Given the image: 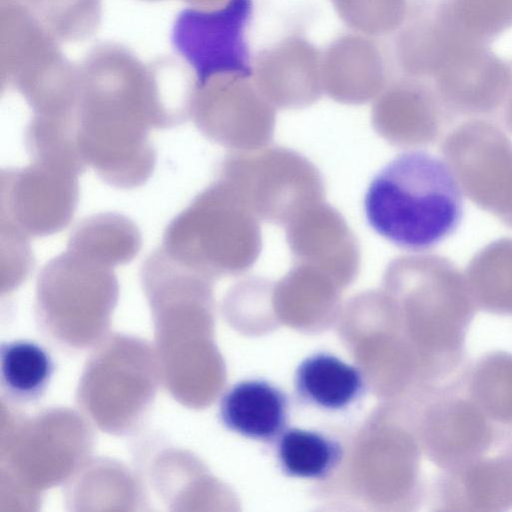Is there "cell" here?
<instances>
[{
  "instance_id": "cell-1",
  "label": "cell",
  "mask_w": 512,
  "mask_h": 512,
  "mask_svg": "<svg viewBox=\"0 0 512 512\" xmlns=\"http://www.w3.org/2000/svg\"><path fill=\"white\" fill-rule=\"evenodd\" d=\"M364 209L379 235L402 249L422 251L458 228L462 190L446 161L424 151H408L373 178Z\"/></svg>"
},
{
  "instance_id": "cell-2",
  "label": "cell",
  "mask_w": 512,
  "mask_h": 512,
  "mask_svg": "<svg viewBox=\"0 0 512 512\" xmlns=\"http://www.w3.org/2000/svg\"><path fill=\"white\" fill-rule=\"evenodd\" d=\"M260 247L256 215L221 177L171 224L163 251L180 264L231 270L253 264Z\"/></svg>"
},
{
  "instance_id": "cell-3",
  "label": "cell",
  "mask_w": 512,
  "mask_h": 512,
  "mask_svg": "<svg viewBox=\"0 0 512 512\" xmlns=\"http://www.w3.org/2000/svg\"><path fill=\"white\" fill-rule=\"evenodd\" d=\"M221 177L235 187L256 216L273 223H289L323 195L315 167L281 147L230 155Z\"/></svg>"
},
{
  "instance_id": "cell-4",
  "label": "cell",
  "mask_w": 512,
  "mask_h": 512,
  "mask_svg": "<svg viewBox=\"0 0 512 512\" xmlns=\"http://www.w3.org/2000/svg\"><path fill=\"white\" fill-rule=\"evenodd\" d=\"M442 152L466 196L512 227V143L506 134L470 122L447 136Z\"/></svg>"
},
{
  "instance_id": "cell-5",
  "label": "cell",
  "mask_w": 512,
  "mask_h": 512,
  "mask_svg": "<svg viewBox=\"0 0 512 512\" xmlns=\"http://www.w3.org/2000/svg\"><path fill=\"white\" fill-rule=\"evenodd\" d=\"M195 119L211 139L240 149H257L272 136L274 106L252 75L220 74L197 86Z\"/></svg>"
},
{
  "instance_id": "cell-6",
  "label": "cell",
  "mask_w": 512,
  "mask_h": 512,
  "mask_svg": "<svg viewBox=\"0 0 512 512\" xmlns=\"http://www.w3.org/2000/svg\"><path fill=\"white\" fill-rule=\"evenodd\" d=\"M252 0H228L208 12H190L188 60L195 68L197 85L220 74L252 75L246 28Z\"/></svg>"
},
{
  "instance_id": "cell-7",
  "label": "cell",
  "mask_w": 512,
  "mask_h": 512,
  "mask_svg": "<svg viewBox=\"0 0 512 512\" xmlns=\"http://www.w3.org/2000/svg\"><path fill=\"white\" fill-rule=\"evenodd\" d=\"M77 172L67 164L36 159L31 167L9 173V213L31 233L60 229L73 213Z\"/></svg>"
},
{
  "instance_id": "cell-8",
  "label": "cell",
  "mask_w": 512,
  "mask_h": 512,
  "mask_svg": "<svg viewBox=\"0 0 512 512\" xmlns=\"http://www.w3.org/2000/svg\"><path fill=\"white\" fill-rule=\"evenodd\" d=\"M321 62L322 54L310 41L290 35L255 57L252 78L274 107L303 108L324 91Z\"/></svg>"
},
{
  "instance_id": "cell-9",
  "label": "cell",
  "mask_w": 512,
  "mask_h": 512,
  "mask_svg": "<svg viewBox=\"0 0 512 512\" xmlns=\"http://www.w3.org/2000/svg\"><path fill=\"white\" fill-rule=\"evenodd\" d=\"M321 76L323 90L335 101L368 102L385 88L384 52L368 35L343 34L322 54Z\"/></svg>"
},
{
  "instance_id": "cell-10",
  "label": "cell",
  "mask_w": 512,
  "mask_h": 512,
  "mask_svg": "<svg viewBox=\"0 0 512 512\" xmlns=\"http://www.w3.org/2000/svg\"><path fill=\"white\" fill-rule=\"evenodd\" d=\"M219 415L230 431L254 440H272L283 431L288 417L285 394L258 379L232 386L221 398Z\"/></svg>"
},
{
  "instance_id": "cell-11",
  "label": "cell",
  "mask_w": 512,
  "mask_h": 512,
  "mask_svg": "<svg viewBox=\"0 0 512 512\" xmlns=\"http://www.w3.org/2000/svg\"><path fill=\"white\" fill-rule=\"evenodd\" d=\"M299 395L309 403L339 410L354 402L362 392L363 379L354 366L328 353H317L301 362L295 374Z\"/></svg>"
},
{
  "instance_id": "cell-12",
  "label": "cell",
  "mask_w": 512,
  "mask_h": 512,
  "mask_svg": "<svg viewBox=\"0 0 512 512\" xmlns=\"http://www.w3.org/2000/svg\"><path fill=\"white\" fill-rule=\"evenodd\" d=\"M54 371V360L42 345L27 339L1 344L0 383L8 398L20 403L39 400Z\"/></svg>"
},
{
  "instance_id": "cell-13",
  "label": "cell",
  "mask_w": 512,
  "mask_h": 512,
  "mask_svg": "<svg viewBox=\"0 0 512 512\" xmlns=\"http://www.w3.org/2000/svg\"><path fill=\"white\" fill-rule=\"evenodd\" d=\"M376 130L399 146H418L433 142L440 128L434 117L419 111L409 91L401 85L384 88L372 108Z\"/></svg>"
},
{
  "instance_id": "cell-14",
  "label": "cell",
  "mask_w": 512,
  "mask_h": 512,
  "mask_svg": "<svg viewBox=\"0 0 512 512\" xmlns=\"http://www.w3.org/2000/svg\"><path fill=\"white\" fill-rule=\"evenodd\" d=\"M277 456L285 474L320 479L338 464L341 449L336 441L320 432L292 428L281 435Z\"/></svg>"
},
{
  "instance_id": "cell-15",
  "label": "cell",
  "mask_w": 512,
  "mask_h": 512,
  "mask_svg": "<svg viewBox=\"0 0 512 512\" xmlns=\"http://www.w3.org/2000/svg\"><path fill=\"white\" fill-rule=\"evenodd\" d=\"M468 280L478 294L511 296L512 239H499L480 250L469 264Z\"/></svg>"
},
{
  "instance_id": "cell-16",
  "label": "cell",
  "mask_w": 512,
  "mask_h": 512,
  "mask_svg": "<svg viewBox=\"0 0 512 512\" xmlns=\"http://www.w3.org/2000/svg\"><path fill=\"white\" fill-rule=\"evenodd\" d=\"M340 19L368 36H384L398 23L403 0H330Z\"/></svg>"
}]
</instances>
